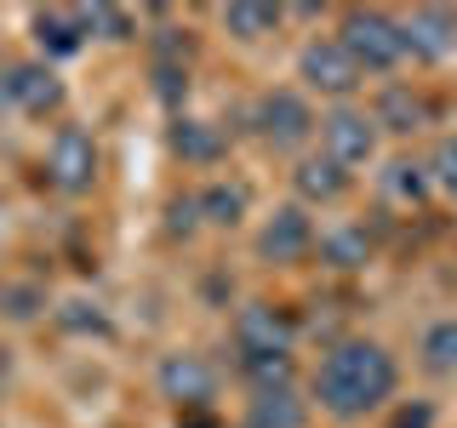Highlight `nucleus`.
Returning <instances> with one entry per match:
<instances>
[{
  "label": "nucleus",
  "instance_id": "nucleus-1",
  "mask_svg": "<svg viewBox=\"0 0 457 428\" xmlns=\"http://www.w3.org/2000/svg\"><path fill=\"white\" fill-rule=\"evenodd\" d=\"M395 383H400L395 354L371 337H349L314 366V406L337 423H361L395 394Z\"/></svg>",
  "mask_w": 457,
  "mask_h": 428
},
{
  "label": "nucleus",
  "instance_id": "nucleus-2",
  "mask_svg": "<svg viewBox=\"0 0 457 428\" xmlns=\"http://www.w3.org/2000/svg\"><path fill=\"white\" fill-rule=\"evenodd\" d=\"M235 354H240V371H246L257 389L286 383V371H292V320H286L280 309H269V303L240 309V320H235Z\"/></svg>",
  "mask_w": 457,
  "mask_h": 428
},
{
  "label": "nucleus",
  "instance_id": "nucleus-3",
  "mask_svg": "<svg viewBox=\"0 0 457 428\" xmlns=\"http://www.w3.org/2000/svg\"><path fill=\"white\" fill-rule=\"evenodd\" d=\"M337 40H343V52L361 63V75H389V69L406 63V29H400V18H389V12H378V6L343 12Z\"/></svg>",
  "mask_w": 457,
  "mask_h": 428
},
{
  "label": "nucleus",
  "instance_id": "nucleus-4",
  "mask_svg": "<svg viewBox=\"0 0 457 428\" xmlns=\"http://www.w3.org/2000/svg\"><path fill=\"white\" fill-rule=\"evenodd\" d=\"M252 126H257V137H263L269 149H303V143L320 132L309 97L292 92V86H275V92L257 97V103H252Z\"/></svg>",
  "mask_w": 457,
  "mask_h": 428
},
{
  "label": "nucleus",
  "instance_id": "nucleus-5",
  "mask_svg": "<svg viewBox=\"0 0 457 428\" xmlns=\"http://www.w3.org/2000/svg\"><path fill=\"white\" fill-rule=\"evenodd\" d=\"M314 251V218H309V206H275L263 218V228H257V257L263 263H275V268H292V263H303V257Z\"/></svg>",
  "mask_w": 457,
  "mask_h": 428
},
{
  "label": "nucleus",
  "instance_id": "nucleus-6",
  "mask_svg": "<svg viewBox=\"0 0 457 428\" xmlns=\"http://www.w3.org/2000/svg\"><path fill=\"white\" fill-rule=\"evenodd\" d=\"M154 383H161V394L178 411H200V406L218 399V371L206 366V354H189V349L166 354V360L154 366Z\"/></svg>",
  "mask_w": 457,
  "mask_h": 428
},
{
  "label": "nucleus",
  "instance_id": "nucleus-7",
  "mask_svg": "<svg viewBox=\"0 0 457 428\" xmlns=\"http://www.w3.org/2000/svg\"><path fill=\"white\" fill-rule=\"evenodd\" d=\"M297 75H303V86L320 92V97H349L354 86L366 80L361 63L343 52V40H309V46L297 52Z\"/></svg>",
  "mask_w": 457,
  "mask_h": 428
},
{
  "label": "nucleus",
  "instance_id": "nucleus-8",
  "mask_svg": "<svg viewBox=\"0 0 457 428\" xmlns=\"http://www.w3.org/2000/svg\"><path fill=\"white\" fill-rule=\"evenodd\" d=\"M46 177L63 194H86V189H92V183H97V143H92V132H80V126H57V137L46 149Z\"/></svg>",
  "mask_w": 457,
  "mask_h": 428
},
{
  "label": "nucleus",
  "instance_id": "nucleus-9",
  "mask_svg": "<svg viewBox=\"0 0 457 428\" xmlns=\"http://www.w3.org/2000/svg\"><path fill=\"white\" fill-rule=\"evenodd\" d=\"M378 137H383V126L371 120L366 109H349V103H337L320 120V143L337 166H366L371 154H378Z\"/></svg>",
  "mask_w": 457,
  "mask_h": 428
},
{
  "label": "nucleus",
  "instance_id": "nucleus-10",
  "mask_svg": "<svg viewBox=\"0 0 457 428\" xmlns=\"http://www.w3.org/2000/svg\"><path fill=\"white\" fill-rule=\"evenodd\" d=\"M400 29H406V52L423 63H446L457 52V12L446 6H418L411 18H400Z\"/></svg>",
  "mask_w": 457,
  "mask_h": 428
},
{
  "label": "nucleus",
  "instance_id": "nucleus-11",
  "mask_svg": "<svg viewBox=\"0 0 457 428\" xmlns=\"http://www.w3.org/2000/svg\"><path fill=\"white\" fill-rule=\"evenodd\" d=\"M292 189H297V206H332V200L349 194V166H337L332 154H303L292 171Z\"/></svg>",
  "mask_w": 457,
  "mask_h": 428
},
{
  "label": "nucleus",
  "instance_id": "nucleus-12",
  "mask_svg": "<svg viewBox=\"0 0 457 428\" xmlns=\"http://www.w3.org/2000/svg\"><path fill=\"white\" fill-rule=\"evenodd\" d=\"M86 6H46V12H35V40H40V52L46 57H75L86 46Z\"/></svg>",
  "mask_w": 457,
  "mask_h": 428
},
{
  "label": "nucleus",
  "instance_id": "nucleus-13",
  "mask_svg": "<svg viewBox=\"0 0 457 428\" xmlns=\"http://www.w3.org/2000/svg\"><path fill=\"white\" fill-rule=\"evenodd\" d=\"M246 428H309V406L292 394V383H269V389H252Z\"/></svg>",
  "mask_w": 457,
  "mask_h": 428
},
{
  "label": "nucleus",
  "instance_id": "nucleus-14",
  "mask_svg": "<svg viewBox=\"0 0 457 428\" xmlns=\"http://www.w3.org/2000/svg\"><path fill=\"white\" fill-rule=\"evenodd\" d=\"M63 80H57L52 63H18V109L35 114V120H46V114L63 109Z\"/></svg>",
  "mask_w": 457,
  "mask_h": 428
},
{
  "label": "nucleus",
  "instance_id": "nucleus-15",
  "mask_svg": "<svg viewBox=\"0 0 457 428\" xmlns=\"http://www.w3.org/2000/svg\"><path fill=\"white\" fill-rule=\"evenodd\" d=\"M171 154H178L183 166H218L223 160V132L212 120L178 114V126H171Z\"/></svg>",
  "mask_w": 457,
  "mask_h": 428
},
{
  "label": "nucleus",
  "instance_id": "nucleus-16",
  "mask_svg": "<svg viewBox=\"0 0 457 428\" xmlns=\"http://www.w3.org/2000/svg\"><path fill=\"white\" fill-rule=\"evenodd\" d=\"M371 120H378L383 132H395V137H411V132H423L428 109H423L418 92H406V86H389V92L378 97V109H371Z\"/></svg>",
  "mask_w": 457,
  "mask_h": 428
},
{
  "label": "nucleus",
  "instance_id": "nucleus-17",
  "mask_svg": "<svg viewBox=\"0 0 457 428\" xmlns=\"http://www.w3.org/2000/svg\"><path fill=\"white\" fill-rule=\"evenodd\" d=\"M218 23H223V35H235V40H263V35H275V29H280V6L235 0V6L218 12Z\"/></svg>",
  "mask_w": 457,
  "mask_h": 428
},
{
  "label": "nucleus",
  "instance_id": "nucleus-18",
  "mask_svg": "<svg viewBox=\"0 0 457 428\" xmlns=\"http://www.w3.org/2000/svg\"><path fill=\"white\" fill-rule=\"evenodd\" d=\"M195 200H200V223H212V228H235L246 218V189L240 183H206Z\"/></svg>",
  "mask_w": 457,
  "mask_h": 428
},
{
  "label": "nucleus",
  "instance_id": "nucleus-19",
  "mask_svg": "<svg viewBox=\"0 0 457 428\" xmlns=\"http://www.w3.org/2000/svg\"><path fill=\"white\" fill-rule=\"evenodd\" d=\"M423 354V371H435V377H457V314H446V320H435L418 342Z\"/></svg>",
  "mask_w": 457,
  "mask_h": 428
},
{
  "label": "nucleus",
  "instance_id": "nucleus-20",
  "mask_svg": "<svg viewBox=\"0 0 457 428\" xmlns=\"http://www.w3.org/2000/svg\"><path fill=\"white\" fill-rule=\"evenodd\" d=\"M428 189H435V177H428V166H418V160H389V171H383V194L400 200V206L428 200Z\"/></svg>",
  "mask_w": 457,
  "mask_h": 428
},
{
  "label": "nucleus",
  "instance_id": "nucleus-21",
  "mask_svg": "<svg viewBox=\"0 0 457 428\" xmlns=\"http://www.w3.org/2000/svg\"><path fill=\"white\" fill-rule=\"evenodd\" d=\"M366 228H332V235H320V257L332 268H361L366 263Z\"/></svg>",
  "mask_w": 457,
  "mask_h": 428
},
{
  "label": "nucleus",
  "instance_id": "nucleus-22",
  "mask_svg": "<svg viewBox=\"0 0 457 428\" xmlns=\"http://www.w3.org/2000/svg\"><path fill=\"white\" fill-rule=\"evenodd\" d=\"M428 177H435V189H446L457 200V137L435 143V154H428Z\"/></svg>",
  "mask_w": 457,
  "mask_h": 428
},
{
  "label": "nucleus",
  "instance_id": "nucleus-23",
  "mask_svg": "<svg viewBox=\"0 0 457 428\" xmlns=\"http://www.w3.org/2000/svg\"><path fill=\"white\" fill-rule=\"evenodd\" d=\"M86 29H92V35L104 29V40H126L132 35V18H126L120 6H86Z\"/></svg>",
  "mask_w": 457,
  "mask_h": 428
},
{
  "label": "nucleus",
  "instance_id": "nucleus-24",
  "mask_svg": "<svg viewBox=\"0 0 457 428\" xmlns=\"http://www.w3.org/2000/svg\"><path fill=\"white\" fill-rule=\"evenodd\" d=\"M389 428H435V406H423V399L418 406H400L389 417Z\"/></svg>",
  "mask_w": 457,
  "mask_h": 428
},
{
  "label": "nucleus",
  "instance_id": "nucleus-25",
  "mask_svg": "<svg viewBox=\"0 0 457 428\" xmlns=\"http://www.w3.org/2000/svg\"><path fill=\"white\" fill-rule=\"evenodd\" d=\"M12 109H18V63L0 57V114H12Z\"/></svg>",
  "mask_w": 457,
  "mask_h": 428
},
{
  "label": "nucleus",
  "instance_id": "nucleus-26",
  "mask_svg": "<svg viewBox=\"0 0 457 428\" xmlns=\"http://www.w3.org/2000/svg\"><path fill=\"white\" fill-rule=\"evenodd\" d=\"M0 297H6V314H12V320H29V314H35V292H0Z\"/></svg>",
  "mask_w": 457,
  "mask_h": 428
},
{
  "label": "nucleus",
  "instance_id": "nucleus-27",
  "mask_svg": "<svg viewBox=\"0 0 457 428\" xmlns=\"http://www.w3.org/2000/svg\"><path fill=\"white\" fill-rule=\"evenodd\" d=\"M0 292H6V285H0Z\"/></svg>",
  "mask_w": 457,
  "mask_h": 428
}]
</instances>
